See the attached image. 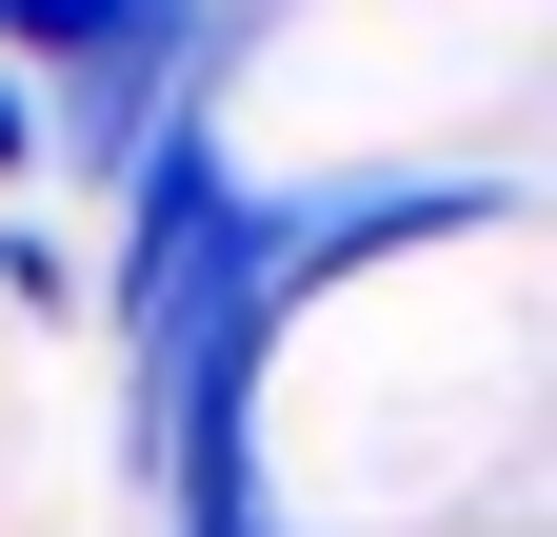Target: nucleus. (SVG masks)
I'll return each mask as SVG.
<instances>
[{
  "label": "nucleus",
  "instance_id": "f257e3e1",
  "mask_svg": "<svg viewBox=\"0 0 557 537\" xmlns=\"http://www.w3.org/2000/svg\"><path fill=\"white\" fill-rule=\"evenodd\" d=\"M60 160V120H40V80H21V60H0V179H40Z\"/></svg>",
  "mask_w": 557,
  "mask_h": 537
}]
</instances>
